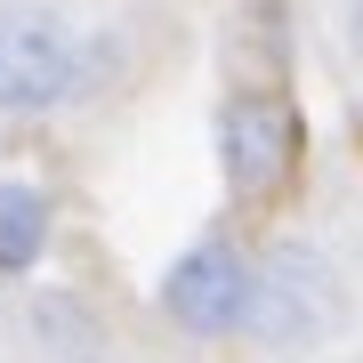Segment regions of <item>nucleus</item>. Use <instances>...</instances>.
I'll use <instances>...</instances> for the list:
<instances>
[{"label": "nucleus", "mask_w": 363, "mask_h": 363, "mask_svg": "<svg viewBox=\"0 0 363 363\" xmlns=\"http://www.w3.org/2000/svg\"><path fill=\"white\" fill-rule=\"evenodd\" d=\"M339 323V267L323 259L315 242H274L259 267H250V307H242V331L259 347L291 355V347H315Z\"/></svg>", "instance_id": "obj_1"}, {"label": "nucleus", "mask_w": 363, "mask_h": 363, "mask_svg": "<svg viewBox=\"0 0 363 363\" xmlns=\"http://www.w3.org/2000/svg\"><path fill=\"white\" fill-rule=\"evenodd\" d=\"M89 73L81 40L49 9H0V113H49Z\"/></svg>", "instance_id": "obj_2"}, {"label": "nucleus", "mask_w": 363, "mask_h": 363, "mask_svg": "<svg viewBox=\"0 0 363 363\" xmlns=\"http://www.w3.org/2000/svg\"><path fill=\"white\" fill-rule=\"evenodd\" d=\"M242 307H250V259L226 242V234H202L194 250H178L162 274V315L194 339H218V331H242Z\"/></svg>", "instance_id": "obj_3"}, {"label": "nucleus", "mask_w": 363, "mask_h": 363, "mask_svg": "<svg viewBox=\"0 0 363 363\" xmlns=\"http://www.w3.org/2000/svg\"><path fill=\"white\" fill-rule=\"evenodd\" d=\"M291 154H298V121H291L283 97L250 89V97L218 105V169H226L234 194H267V186L291 169Z\"/></svg>", "instance_id": "obj_4"}, {"label": "nucleus", "mask_w": 363, "mask_h": 363, "mask_svg": "<svg viewBox=\"0 0 363 363\" xmlns=\"http://www.w3.org/2000/svg\"><path fill=\"white\" fill-rule=\"evenodd\" d=\"M40 250H49V202L33 186L0 178V274H25Z\"/></svg>", "instance_id": "obj_5"}, {"label": "nucleus", "mask_w": 363, "mask_h": 363, "mask_svg": "<svg viewBox=\"0 0 363 363\" xmlns=\"http://www.w3.org/2000/svg\"><path fill=\"white\" fill-rule=\"evenodd\" d=\"M347 40L363 49V0H347Z\"/></svg>", "instance_id": "obj_6"}]
</instances>
